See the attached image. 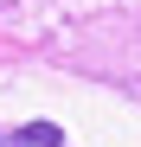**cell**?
<instances>
[{
    "label": "cell",
    "mask_w": 141,
    "mask_h": 147,
    "mask_svg": "<svg viewBox=\"0 0 141 147\" xmlns=\"http://www.w3.org/2000/svg\"><path fill=\"white\" fill-rule=\"evenodd\" d=\"M58 141H64V128H58V121H26L13 147H58Z\"/></svg>",
    "instance_id": "cell-1"
}]
</instances>
